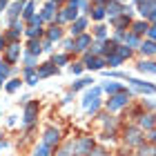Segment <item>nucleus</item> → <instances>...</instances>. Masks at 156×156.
Segmentation results:
<instances>
[{
  "label": "nucleus",
  "mask_w": 156,
  "mask_h": 156,
  "mask_svg": "<svg viewBox=\"0 0 156 156\" xmlns=\"http://www.w3.org/2000/svg\"><path fill=\"white\" fill-rule=\"evenodd\" d=\"M2 80H5V78H2V76H0V87H2Z\"/></svg>",
  "instance_id": "51"
},
{
  "label": "nucleus",
  "mask_w": 156,
  "mask_h": 156,
  "mask_svg": "<svg viewBox=\"0 0 156 156\" xmlns=\"http://www.w3.org/2000/svg\"><path fill=\"white\" fill-rule=\"evenodd\" d=\"M34 65H36V56L29 51V54L25 56V67H34Z\"/></svg>",
  "instance_id": "31"
},
{
  "label": "nucleus",
  "mask_w": 156,
  "mask_h": 156,
  "mask_svg": "<svg viewBox=\"0 0 156 156\" xmlns=\"http://www.w3.org/2000/svg\"><path fill=\"white\" fill-rule=\"evenodd\" d=\"M2 45H5V40H0V49H2Z\"/></svg>",
  "instance_id": "53"
},
{
  "label": "nucleus",
  "mask_w": 156,
  "mask_h": 156,
  "mask_svg": "<svg viewBox=\"0 0 156 156\" xmlns=\"http://www.w3.org/2000/svg\"><path fill=\"white\" fill-rule=\"evenodd\" d=\"M23 16H25L27 20H29V18L34 16V2H27V5L23 7Z\"/></svg>",
  "instance_id": "30"
},
{
  "label": "nucleus",
  "mask_w": 156,
  "mask_h": 156,
  "mask_svg": "<svg viewBox=\"0 0 156 156\" xmlns=\"http://www.w3.org/2000/svg\"><path fill=\"white\" fill-rule=\"evenodd\" d=\"M96 36H98V38H105V36H107V31H105V27H103V25H98V27H96Z\"/></svg>",
  "instance_id": "40"
},
{
  "label": "nucleus",
  "mask_w": 156,
  "mask_h": 156,
  "mask_svg": "<svg viewBox=\"0 0 156 156\" xmlns=\"http://www.w3.org/2000/svg\"><path fill=\"white\" fill-rule=\"evenodd\" d=\"M85 27H87V18H76L74 25H72V34H74V36H80Z\"/></svg>",
  "instance_id": "13"
},
{
  "label": "nucleus",
  "mask_w": 156,
  "mask_h": 156,
  "mask_svg": "<svg viewBox=\"0 0 156 156\" xmlns=\"http://www.w3.org/2000/svg\"><path fill=\"white\" fill-rule=\"evenodd\" d=\"M138 69L143 74H156V62H152V60H143L138 65Z\"/></svg>",
  "instance_id": "17"
},
{
  "label": "nucleus",
  "mask_w": 156,
  "mask_h": 156,
  "mask_svg": "<svg viewBox=\"0 0 156 156\" xmlns=\"http://www.w3.org/2000/svg\"><path fill=\"white\" fill-rule=\"evenodd\" d=\"M125 138H127V143H129V145H138L140 143V132L132 127V129H127V136Z\"/></svg>",
  "instance_id": "16"
},
{
  "label": "nucleus",
  "mask_w": 156,
  "mask_h": 156,
  "mask_svg": "<svg viewBox=\"0 0 156 156\" xmlns=\"http://www.w3.org/2000/svg\"><path fill=\"white\" fill-rule=\"evenodd\" d=\"M62 47H65L67 51H72V49H74V42H72V40H62Z\"/></svg>",
  "instance_id": "45"
},
{
  "label": "nucleus",
  "mask_w": 156,
  "mask_h": 156,
  "mask_svg": "<svg viewBox=\"0 0 156 156\" xmlns=\"http://www.w3.org/2000/svg\"><path fill=\"white\" fill-rule=\"evenodd\" d=\"M76 16H78V0H69V5L58 13L56 20L58 23H67V20H76Z\"/></svg>",
  "instance_id": "1"
},
{
  "label": "nucleus",
  "mask_w": 156,
  "mask_h": 156,
  "mask_svg": "<svg viewBox=\"0 0 156 156\" xmlns=\"http://www.w3.org/2000/svg\"><path fill=\"white\" fill-rule=\"evenodd\" d=\"M140 51L143 54H156V42L154 40H145L143 45H140Z\"/></svg>",
  "instance_id": "20"
},
{
  "label": "nucleus",
  "mask_w": 156,
  "mask_h": 156,
  "mask_svg": "<svg viewBox=\"0 0 156 156\" xmlns=\"http://www.w3.org/2000/svg\"><path fill=\"white\" fill-rule=\"evenodd\" d=\"M120 13V5H118V0H112V2L107 5V16L109 18H116Z\"/></svg>",
  "instance_id": "18"
},
{
  "label": "nucleus",
  "mask_w": 156,
  "mask_h": 156,
  "mask_svg": "<svg viewBox=\"0 0 156 156\" xmlns=\"http://www.w3.org/2000/svg\"><path fill=\"white\" fill-rule=\"evenodd\" d=\"M140 127H147V129H150V127H154L152 116H143V118H140Z\"/></svg>",
  "instance_id": "34"
},
{
  "label": "nucleus",
  "mask_w": 156,
  "mask_h": 156,
  "mask_svg": "<svg viewBox=\"0 0 156 156\" xmlns=\"http://www.w3.org/2000/svg\"><path fill=\"white\" fill-rule=\"evenodd\" d=\"M91 83H94V80H91V78H80V80H76L74 83V91H78V89H83V87H87V85H91Z\"/></svg>",
  "instance_id": "26"
},
{
  "label": "nucleus",
  "mask_w": 156,
  "mask_h": 156,
  "mask_svg": "<svg viewBox=\"0 0 156 156\" xmlns=\"http://www.w3.org/2000/svg\"><path fill=\"white\" fill-rule=\"evenodd\" d=\"M40 34H42V29H40V25H31L29 29H27V36H29V38H38Z\"/></svg>",
  "instance_id": "27"
},
{
  "label": "nucleus",
  "mask_w": 156,
  "mask_h": 156,
  "mask_svg": "<svg viewBox=\"0 0 156 156\" xmlns=\"http://www.w3.org/2000/svg\"><path fill=\"white\" fill-rule=\"evenodd\" d=\"M29 51H31L34 56H38L40 51H45V49H42V42H38L36 38H31V42H29Z\"/></svg>",
  "instance_id": "21"
},
{
  "label": "nucleus",
  "mask_w": 156,
  "mask_h": 156,
  "mask_svg": "<svg viewBox=\"0 0 156 156\" xmlns=\"http://www.w3.org/2000/svg\"><path fill=\"white\" fill-rule=\"evenodd\" d=\"M147 29H150V27H147L145 23H134V34H143Z\"/></svg>",
  "instance_id": "33"
},
{
  "label": "nucleus",
  "mask_w": 156,
  "mask_h": 156,
  "mask_svg": "<svg viewBox=\"0 0 156 156\" xmlns=\"http://www.w3.org/2000/svg\"><path fill=\"white\" fill-rule=\"evenodd\" d=\"M85 156H105V152L103 150H91V152H87Z\"/></svg>",
  "instance_id": "44"
},
{
  "label": "nucleus",
  "mask_w": 156,
  "mask_h": 156,
  "mask_svg": "<svg viewBox=\"0 0 156 156\" xmlns=\"http://www.w3.org/2000/svg\"><path fill=\"white\" fill-rule=\"evenodd\" d=\"M58 140H60V132L54 129V127H47V129H45V136H42V143H47L49 147H51V145L58 143Z\"/></svg>",
  "instance_id": "6"
},
{
  "label": "nucleus",
  "mask_w": 156,
  "mask_h": 156,
  "mask_svg": "<svg viewBox=\"0 0 156 156\" xmlns=\"http://www.w3.org/2000/svg\"><path fill=\"white\" fill-rule=\"evenodd\" d=\"M36 114H38V105H36V103H27V107H25V116H23V123H25V125H31L34 120H36Z\"/></svg>",
  "instance_id": "5"
},
{
  "label": "nucleus",
  "mask_w": 156,
  "mask_h": 156,
  "mask_svg": "<svg viewBox=\"0 0 156 156\" xmlns=\"http://www.w3.org/2000/svg\"><path fill=\"white\" fill-rule=\"evenodd\" d=\"M85 67H87V69H103L105 60L98 58V56H87V58H85Z\"/></svg>",
  "instance_id": "8"
},
{
  "label": "nucleus",
  "mask_w": 156,
  "mask_h": 156,
  "mask_svg": "<svg viewBox=\"0 0 156 156\" xmlns=\"http://www.w3.org/2000/svg\"><path fill=\"white\" fill-rule=\"evenodd\" d=\"M127 83H132V87L138 89V91H145V94H156V87H154V85H147V83L136 80V78H129V76H127Z\"/></svg>",
  "instance_id": "4"
},
{
  "label": "nucleus",
  "mask_w": 156,
  "mask_h": 156,
  "mask_svg": "<svg viewBox=\"0 0 156 156\" xmlns=\"http://www.w3.org/2000/svg\"><path fill=\"white\" fill-rule=\"evenodd\" d=\"M125 45H138V38L136 36H134V34H129V36H125Z\"/></svg>",
  "instance_id": "37"
},
{
  "label": "nucleus",
  "mask_w": 156,
  "mask_h": 156,
  "mask_svg": "<svg viewBox=\"0 0 156 156\" xmlns=\"http://www.w3.org/2000/svg\"><path fill=\"white\" fill-rule=\"evenodd\" d=\"M152 140H154V143H156V132H152Z\"/></svg>",
  "instance_id": "50"
},
{
  "label": "nucleus",
  "mask_w": 156,
  "mask_h": 156,
  "mask_svg": "<svg viewBox=\"0 0 156 156\" xmlns=\"http://www.w3.org/2000/svg\"><path fill=\"white\" fill-rule=\"evenodd\" d=\"M91 147H94V143H91V138H80L74 143V156H85L87 152H91Z\"/></svg>",
  "instance_id": "3"
},
{
  "label": "nucleus",
  "mask_w": 156,
  "mask_h": 156,
  "mask_svg": "<svg viewBox=\"0 0 156 156\" xmlns=\"http://www.w3.org/2000/svg\"><path fill=\"white\" fill-rule=\"evenodd\" d=\"M91 51H94V54H101V51H105V42H96Z\"/></svg>",
  "instance_id": "41"
},
{
  "label": "nucleus",
  "mask_w": 156,
  "mask_h": 156,
  "mask_svg": "<svg viewBox=\"0 0 156 156\" xmlns=\"http://www.w3.org/2000/svg\"><path fill=\"white\" fill-rule=\"evenodd\" d=\"M147 34H150V38H152V40H156V25L150 27V29H147Z\"/></svg>",
  "instance_id": "47"
},
{
  "label": "nucleus",
  "mask_w": 156,
  "mask_h": 156,
  "mask_svg": "<svg viewBox=\"0 0 156 156\" xmlns=\"http://www.w3.org/2000/svg\"><path fill=\"white\" fill-rule=\"evenodd\" d=\"M23 83H25V80H20V78H13V80H9V83L5 85V89L9 91V94H13V91H18V87H20Z\"/></svg>",
  "instance_id": "19"
},
{
  "label": "nucleus",
  "mask_w": 156,
  "mask_h": 156,
  "mask_svg": "<svg viewBox=\"0 0 156 156\" xmlns=\"http://www.w3.org/2000/svg\"><path fill=\"white\" fill-rule=\"evenodd\" d=\"M20 9H23V7H20V0H18L16 5H11V7H9V18L13 20V18H16L18 13H20Z\"/></svg>",
  "instance_id": "29"
},
{
  "label": "nucleus",
  "mask_w": 156,
  "mask_h": 156,
  "mask_svg": "<svg viewBox=\"0 0 156 156\" xmlns=\"http://www.w3.org/2000/svg\"><path fill=\"white\" fill-rule=\"evenodd\" d=\"M9 74H11V67L7 65V62H0V76H2V78H7Z\"/></svg>",
  "instance_id": "32"
},
{
  "label": "nucleus",
  "mask_w": 156,
  "mask_h": 156,
  "mask_svg": "<svg viewBox=\"0 0 156 156\" xmlns=\"http://www.w3.org/2000/svg\"><path fill=\"white\" fill-rule=\"evenodd\" d=\"M42 23H45V20H42V16H36V13L29 18V25H42Z\"/></svg>",
  "instance_id": "38"
},
{
  "label": "nucleus",
  "mask_w": 156,
  "mask_h": 156,
  "mask_svg": "<svg viewBox=\"0 0 156 156\" xmlns=\"http://www.w3.org/2000/svg\"><path fill=\"white\" fill-rule=\"evenodd\" d=\"M154 154H156V150H154V147H147V150L143 147V150H140V156H154Z\"/></svg>",
  "instance_id": "39"
},
{
  "label": "nucleus",
  "mask_w": 156,
  "mask_h": 156,
  "mask_svg": "<svg viewBox=\"0 0 156 156\" xmlns=\"http://www.w3.org/2000/svg\"><path fill=\"white\" fill-rule=\"evenodd\" d=\"M5 7H7V0H0V11H2Z\"/></svg>",
  "instance_id": "49"
},
{
  "label": "nucleus",
  "mask_w": 156,
  "mask_h": 156,
  "mask_svg": "<svg viewBox=\"0 0 156 156\" xmlns=\"http://www.w3.org/2000/svg\"><path fill=\"white\" fill-rule=\"evenodd\" d=\"M18 58H20V45H18V42H11V45L7 47V60L16 62Z\"/></svg>",
  "instance_id": "10"
},
{
  "label": "nucleus",
  "mask_w": 156,
  "mask_h": 156,
  "mask_svg": "<svg viewBox=\"0 0 156 156\" xmlns=\"http://www.w3.org/2000/svg\"><path fill=\"white\" fill-rule=\"evenodd\" d=\"M72 152H74V143H67V145L60 150V156H72Z\"/></svg>",
  "instance_id": "35"
},
{
  "label": "nucleus",
  "mask_w": 156,
  "mask_h": 156,
  "mask_svg": "<svg viewBox=\"0 0 156 156\" xmlns=\"http://www.w3.org/2000/svg\"><path fill=\"white\" fill-rule=\"evenodd\" d=\"M120 62H123V56H120V54H112V56H107V65H109V67H118Z\"/></svg>",
  "instance_id": "24"
},
{
  "label": "nucleus",
  "mask_w": 156,
  "mask_h": 156,
  "mask_svg": "<svg viewBox=\"0 0 156 156\" xmlns=\"http://www.w3.org/2000/svg\"><path fill=\"white\" fill-rule=\"evenodd\" d=\"M34 156H49V145L47 143H40L36 150H34Z\"/></svg>",
  "instance_id": "25"
},
{
  "label": "nucleus",
  "mask_w": 156,
  "mask_h": 156,
  "mask_svg": "<svg viewBox=\"0 0 156 156\" xmlns=\"http://www.w3.org/2000/svg\"><path fill=\"white\" fill-rule=\"evenodd\" d=\"M65 62H67V56H65V54L54 56V65H65Z\"/></svg>",
  "instance_id": "36"
},
{
  "label": "nucleus",
  "mask_w": 156,
  "mask_h": 156,
  "mask_svg": "<svg viewBox=\"0 0 156 156\" xmlns=\"http://www.w3.org/2000/svg\"><path fill=\"white\" fill-rule=\"evenodd\" d=\"M47 38H49V40H51V42H54V40H60V38H62V31H60V29H58V27H56V25H54V27H51V29H49V31H47Z\"/></svg>",
  "instance_id": "22"
},
{
  "label": "nucleus",
  "mask_w": 156,
  "mask_h": 156,
  "mask_svg": "<svg viewBox=\"0 0 156 156\" xmlns=\"http://www.w3.org/2000/svg\"><path fill=\"white\" fill-rule=\"evenodd\" d=\"M127 101H129V91H118V94H114V96H112L109 98V101H107V107L112 109V112H116V109H120V107H123V105H127Z\"/></svg>",
  "instance_id": "2"
},
{
  "label": "nucleus",
  "mask_w": 156,
  "mask_h": 156,
  "mask_svg": "<svg viewBox=\"0 0 156 156\" xmlns=\"http://www.w3.org/2000/svg\"><path fill=\"white\" fill-rule=\"evenodd\" d=\"M54 13H56V2L51 0V2H47L45 5V9H42V20H54Z\"/></svg>",
  "instance_id": "14"
},
{
  "label": "nucleus",
  "mask_w": 156,
  "mask_h": 156,
  "mask_svg": "<svg viewBox=\"0 0 156 156\" xmlns=\"http://www.w3.org/2000/svg\"><path fill=\"white\" fill-rule=\"evenodd\" d=\"M2 147H5V143H2V140H0V150H2Z\"/></svg>",
  "instance_id": "52"
},
{
  "label": "nucleus",
  "mask_w": 156,
  "mask_h": 156,
  "mask_svg": "<svg viewBox=\"0 0 156 156\" xmlns=\"http://www.w3.org/2000/svg\"><path fill=\"white\" fill-rule=\"evenodd\" d=\"M156 9V0H143L140 2V13H143L145 18H150V13Z\"/></svg>",
  "instance_id": "12"
},
{
  "label": "nucleus",
  "mask_w": 156,
  "mask_h": 156,
  "mask_svg": "<svg viewBox=\"0 0 156 156\" xmlns=\"http://www.w3.org/2000/svg\"><path fill=\"white\" fill-rule=\"evenodd\" d=\"M98 94H101V87H94V89H89V91H87V94H85V96H83V107H85V109H87V107H89V105H91V103H94V101H96V98H98Z\"/></svg>",
  "instance_id": "9"
},
{
  "label": "nucleus",
  "mask_w": 156,
  "mask_h": 156,
  "mask_svg": "<svg viewBox=\"0 0 156 156\" xmlns=\"http://www.w3.org/2000/svg\"><path fill=\"white\" fill-rule=\"evenodd\" d=\"M56 72H58V69H56L54 62H47L45 67H40V69H38V76H40V78H47V76H54Z\"/></svg>",
  "instance_id": "15"
},
{
  "label": "nucleus",
  "mask_w": 156,
  "mask_h": 156,
  "mask_svg": "<svg viewBox=\"0 0 156 156\" xmlns=\"http://www.w3.org/2000/svg\"><path fill=\"white\" fill-rule=\"evenodd\" d=\"M150 20H154V23H156V9H154V11L150 13Z\"/></svg>",
  "instance_id": "48"
},
{
  "label": "nucleus",
  "mask_w": 156,
  "mask_h": 156,
  "mask_svg": "<svg viewBox=\"0 0 156 156\" xmlns=\"http://www.w3.org/2000/svg\"><path fill=\"white\" fill-rule=\"evenodd\" d=\"M103 89H105V91H109V94H118V91H123V87H120L118 83H105V85H103Z\"/></svg>",
  "instance_id": "23"
},
{
  "label": "nucleus",
  "mask_w": 156,
  "mask_h": 156,
  "mask_svg": "<svg viewBox=\"0 0 156 156\" xmlns=\"http://www.w3.org/2000/svg\"><path fill=\"white\" fill-rule=\"evenodd\" d=\"M105 16H107V9H103V7H96L94 13H91V18H94V20H103Z\"/></svg>",
  "instance_id": "28"
},
{
  "label": "nucleus",
  "mask_w": 156,
  "mask_h": 156,
  "mask_svg": "<svg viewBox=\"0 0 156 156\" xmlns=\"http://www.w3.org/2000/svg\"><path fill=\"white\" fill-rule=\"evenodd\" d=\"M83 67H85V65H78V62H76V65H72L69 69H72V74H76V76H78V74L83 72Z\"/></svg>",
  "instance_id": "43"
},
{
  "label": "nucleus",
  "mask_w": 156,
  "mask_h": 156,
  "mask_svg": "<svg viewBox=\"0 0 156 156\" xmlns=\"http://www.w3.org/2000/svg\"><path fill=\"white\" fill-rule=\"evenodd\" d=\"M118 54L123 56V58H127V56L132 54V49H129V47H118Z\"/></svg>",
  "instance_id": "42"
},
{
  "label": "nucleus",
  "mask_w": 156,
  "mask_h": 156,
  "mask_svg": "<svg viewBox=\"0 0 156 156\" xmlns=\"http://www.w3.org/2000/svg\"><path fill=\"white\" fill-rule=\"evenodd\" d=\"M38 74L34 72V67H25V72H23V80L27 83V85H36L38 83Z\"/></svg>",
  "instance_id": "11"
},
{
  "label": "nucleus",
  "mask_w": 156,
  "mask_h": 156,
  "mask_svg": "<svg viewBox=\"0 0 156 156\" xmlns=\"http://www.w3.org/2000/svg\"><path fill=\"white\" fill-rule=\"evenodd\" d=\"M42 49H45V51H51V40H45V42H42Z\"/></svg>",
  "instance_id": "46"
},
{
  "label": "nucleus",
  "mask_w": 156,
  "mask_h": 156,
  "mask_svg": "<svg viewBox=\"0 0 156 156\" xmlns=\"http://www.w3.org/2000/svg\"><path fill=\"white\" fill-rule=\"evenodd\" d=\"M89 45H91V38L87 36V34H80V36L76 38V42H74V49L76 51H85Z\"/></svg>",
  "instance_id": "7"
}]
</instances>
